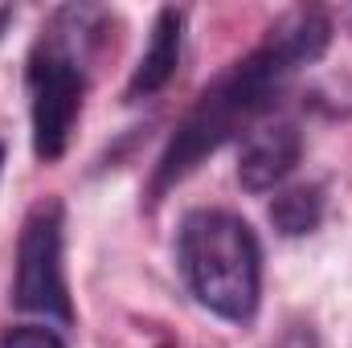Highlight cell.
<instances>
[{
  "instance_id": "10",
  "label": "cell",
  "mask_w": 352,
  "mask_h": 348,
  "mask_svg": "<svg viewBox=\"0 0 352 348\" xmlns=\"http://www.w3.org/2000/svg\"><path fill=\"white\" fill-rule=\"evenodd\" d=\"M8 25H12V8H0V37H4Z\"/></svg>"
},
{
  "instance_id": "6",
  "label": "cell",
  "mask_w": 352,
  "mask_h": 348,
  "mask_svg": "<svg viewBox=\"0 0 352 348\" xmlns=\"http://www.w3.org/2000/svg\"><path fill=\"white\" fill-rule=\"evenodd\" d=\"M180 41H184V12L180 8H160L152 21V37L148 50L140 54L131 78H127V98H152L173 83L176 66H180Z\"/></svg>"
},
{
  "instance_id": "12",
  "label": "cell",
  "mask_w": 352,
  "mask_h": 348,
  "mask_svg": "<svg viewBox=\"0 0 352 348\" xmlns=\"http://www.w3.org/2000/svg\"><path fill=\"white\" fill-rule=\"evenodd\" d=\"M164 348H173V345H164Z\"/></svg>"
},
{
  "instance_id": "3",
  "label": "cell",
  "mask_w": 352,
  "mask_h": 348,
  "mask_svg": "<svg viewBox=\"0 0 352 348\" xmlns=\"http://www.w3.org/2000/svg\"><path fill=\"white\" fill-rule=\"evenodd\" d=\"M25 87H29L33 152H37V160L54 164L70 148L74 123L82 115V94H87V74H82V62H78L66 29H50L33 45Z\"/></svg>"
},
{
  "instance_id": "2",
  "label": "cell",
  "mask_w": 352,
  "mask_h": 348,
  "mask_svg": "<svg viewBox=\"0 0 352 348\" xmlns=\"http://www.w3.org/2000/svg\"><path fill=\"white\" fill-rule=\"evenodd\" d=\"M176 262L205 312L230 324L254 320L263 299V246L238 213L192 209L176 234Z\"/></svg>"
},
{
  "instance_id": "7",
  "label": "cell",
  "mask_w": 352,
  "mask_h": 348,
  "mask_svg": "<svg viewBox=\"0 0 352 348\" xmlns=\"http://www.w3.org/2000/svg\"><path fill=\"white\" fill-rule=\"evenodd\" d=\"M324 188L320 184H295V188H283L274 193L270 201V226L283 234V238H303V234H316L320 221H324Z\"/></svg>"
},
{
  "instance_id": "9",
  "label": "cell",
  "mask_w": 352,
  "mask_h": 348,
  "mask_svg": "<svg viewBox=\"0 0 352 348\" xmlns=\"http://www.w3.org/2000/svg\"><path fill=\"white\" fill-rule=\"evenodd\" d=\"M274 348H320V336L307 324H291V328H283V336L274 340Z\"/></svg>"
},
{
  "instance_id": "8",
  "label": "cell",
  "mask_w": 352,
  "mask_h": 348,
  "mask_svg": "<svg viewBox=\"0 0 352 348\" xmlns=\"http://www.w3.org/2000/svg\"><path fill=\"white\" fill-rule=\"evenodd\" d=\"M0 348H66L62 336L54 328H41V324H21V328H8L0 336Z\"/></svg>"
},
{
  "instance_id": "4",
  "label": "cell",
  "mask_w": 352,
  "mask_h": 348,
  "mask_svg": "<svg viewBox=\"0 0 352 348\" xmlns=\"http://www.w3.org/2000/svg\"><path fill=\"white\" fill-rule=\"evenodd\" d=\"M12 303L21 312L70 324L74 303H70V283H66V262H62V205L45 201L29 213L21 242H16V279H12Z\"/></svg>"
},
{
  "instance_id": "5",
  "label": "cell",
  "mask_w": 352,
  "mask_h": 348,
  "mask_svg": "<svg viewBox=\"0 0 352 348\" xmlns=\"http://www.w3.org/2000/svg\"><path fill=\"white\" fill-rule=\"evenodd\" d=\"M299 156H303V135H299V127L291 119L258 123L242 140L238 180H242L246 193H270V188H278L287 176L295 173Z\"/></svg>"
},
{
  "instance_id": "1",
  "label": "cell",
  "mask_w": 352,
  "mask_h": 348,
  "mask_svg": "<svg viewBox=\"0 0 352 348\" xmlns=\"http://www.w3.org/2000/svg\"><path fill=\"white\" fill-rule=\"evenodd\" d=\"M328 41H332V21L320 8L283 12L266 29L263 41L246 58H238L221 78H213L188 107V115L176 123L173 140L160 152V164L152 173L148 197L160 201L221 144H230L242 131H254L258 119L278 102V94L291 87V78L303 66L324 58Z\"/></svg>"
},
{
  "instance_id": "11",
  "label": "cell",
  "mask_w": 352,
  "mask_h": 348,
  "mask_svg": "<svg viewBox=\"0 0 352 348\" xmlns=\"http://www.w3.org/2000/svg\"><path fill=\"white\" fill-rule=\"evenodd\" d=\"M0 173H4V144H0Z\"/></svg>"
}]
</instances>
